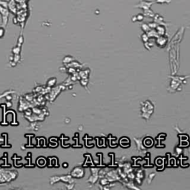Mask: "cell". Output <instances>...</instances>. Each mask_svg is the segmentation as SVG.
I'll return each instance as SVG.
<instances>
[{"label": "cell", "mask_w": 190, "mask_h": 190, "mask_svg": "<svg viewBox=\"0 0 190 190\" xmlns=\"http://www.w3.org/2000/svg\"><path fill=\"white\" fill-rule=\"evenodd\" d=\"M55 83H56V79L55 78H51V79H50L48 81V85L50 87L53 86L55 84Z\"/></svg>", "instance_id": "4"}, {"label": "cell", "mask_w": 190, "mask_h": 190, "mask_svg": "<svg viewBox=\"0 0 190 190\" xmlns=\"http://www.w3.org/2000/svg\"><path fill=\"white\" fill-rule=\"evenodd\" d=\"M17 173L15 171H7L5 170H0V181H10L15 179Z\"/></svg>", "instance_id": "1"}, {"label": "cell", "mask_w": 190, "mask_h": 190, "mask_svg": "<svg viewBox=\"0 0 190 190\" xmlns=\"http://www.w3.org/2000/svg\"><path fill=\"white\" fill-rule=\"evenodd\" d=\"M13 52L14 54H19V52H20V48L17 47V48H13Z\"/></svg>", "instance_id": "5"}, {"label": "cell", "mask_w": 190, "mask_h": 190, "mask_svg": "<svg viewBox=\"0 0 190 190\" xmlns=\"http://www.w3.org/2000/svg\"><path fill=\"white\" fill-rule=\"evenodd\" d=\"M72 175L74 177H82L83 175V171L80 168H75L72 171Z\"/></svg>", "instance_id": "3"}, {"label": "cell", "mask_w": 190, "mask_h": 190, "mask_svg": "<svg viewBox=\"0 0 190 190\" xmlns=\"http://www.w3.org/2000/svg\"><path fill=\"white\" fill-rule=\"evenodd\" d=\"M0 13L2 17V23L3 25L5 26L8 20V15H9V11H8L7 8H5L3 6L0 5Z\"/></svg>", "instance_id": "2"}, {"label": "cell", "mask_w": 190, "mask_h": 190, "mask_svg": "<svg viewBox=\"0 0 190 190\" xmlns=\"http://www.w3.org/2000/svg\"><path fill=\"white\" fill-rule=\"evenodd\" d=\"M5 34V29L3 28H0V37H2Z\"/></svg>", "instance_id": "6"}]
</instances>
